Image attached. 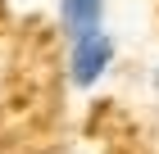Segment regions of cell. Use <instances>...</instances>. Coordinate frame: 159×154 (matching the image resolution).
Segmentation results:
<instances>
[{
	"instance_id": "obj_2",
	"label": "cell",
	"mask_w": 159,
	"mask_h": 154,
	"mask_svg": "<svg viewBox=\"0 0 159 154\" xmlns=\"http://www.w3.org/2000/svg\"><path fill=\"white\" fill-rule=\"evenodd\" d=\"M55 5H59V32L68 41L105 27V0H55Z\"/></svg>"
},
{
	"instance_id": "obj_1",
	"label": "cell",
	"mask_w": 159,
	"mask_h": 154,
	"mask_svg": "<svg viewBox=\"0 0 159 154\" xmlns=\"http://www.w3.org/2000/svg\"><path fill=\"white\" fill-rule=\"evenodd\" d=\"M114 59H118V41H114L105 27L73 36V41H68V82H73L77 91H96V86L105 82V73L114 68Z\"/></svg>"
}]
</instances>
